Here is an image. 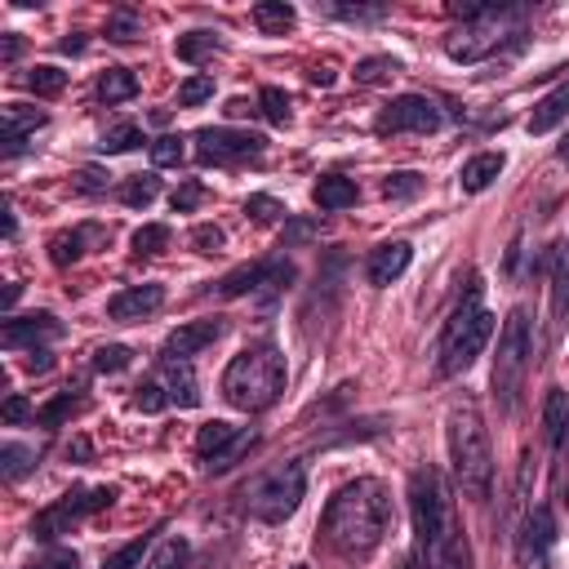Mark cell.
Segmentation results:
<instances>
[{"instance_id": "obj_20", "label": "cell", "mask_w": 569, "mask_h": 569, "mask_svg": "<svg viewBox=\"0 0 569 569\" xmlns=\"http://www.w3.org/2000/svg\"><path fill=\"white\" fill-rule=\"evenodd\" d=\"M103 227H76V231H63V236H54L50 241V258L59 263V267H67V263H76L80 254H85V245H93V241H103Z\"/></svg>"}, {"instance_id": "obj_31", "label": "cell", "mask_w": 569, "mask_h": 569, "mask_svg": "<svg viewBox=\"0 0 569 569\" xmlns=\"http://www.w3.org/2000/svg\"><path fill=\"white\" fill-rule=\"evenodd\" d=\"M156 192H161V178H156V174H138V178H129V182L121 187V201L138 210V205H152Z\"/></svg>"}, {"instance_id": "obj_6", "label": "cell", "mask_w": 569, "mask_h": 569, "mask_svg": "<svg viewBox=\"0 0 569 569\" xmlns=\"http://www.w3.org/2000/svg\"><path fill=\"white\" fill-rule=\"evenodd\" d=\"M530 352H534V334H530V312L526 307H511L503 334H498V356H494V401L503 409H516L520 383H526V369H530Z\"/></svg>"}, {"instance_id": "obj_29", "label": "cell", "mask_w": 569, "mask_h": 569, "mask_svg": "<svg viewBox=\"0 0 569 569\" xmlns=\"http://www.w3.org/2000/svg\"><path fill=\"white\" fill-rule=\"evenodd\" d=\"M569 427V392H560V388H552L547 392V401H543V432L556 441L560 432Z\"/></svg>"}, {"instance_id": "obj_61", "label": "cell", "mask_w": 569, "mask_h": 569, "mask_svg": "<svg viewBox=\"0 0 569 569\" xmlns=\"http://www.w3.org/2000/svg\"><path fill=\"white\" fill-rule=\"evenodd\" d=\"M560 161L569 165V134H565V142H560Z\"/></svg>"}, {"instance_id": "obj_35", "label": "cell", "mask_w": 569, "mask_h": 569, "mask_svg": "<svg viewBox=\"0 0 569 569\" xmlns=\"http://www.w3.org/2000/svg\"><path fill=\"white\" fill-rule=\"evenodd\" d=\"M165 245H169V227L165 223H148V227L134 231V250L138 254H161Z\"/></svg>"}, {"instance_id": "obj_33", "label": "cell", "mask_w": 569, "mask_h": 569, "mask_svg": "<svg viewBox=\"0 0 569 569\" xmlns=\"http://www.w3.org/2000/svg\"><path fill=\"white\" fill-rule=\"evenodd\" d=\"M187 556H192V547H187V539H165L156 547V556L148 560V569H182Z\"/></svg>"}, {"instance_id": "obj_38", "label": "cell", "mask_w": 569, "mask_h": 569, "mask_svg": "<svg viewBox=\"0 0 569 569\" xmlns=\"http://www.w3.org/2000/svg\"><path fill=\"white\" fill-rule=\"evenodd\" d=\"M205 99H214V76H192L178 85V108H197Z\"/></svg>"}, {"instance_id": "obj_55", "label": "cell", "mask_w": 569, "mask_h": 569, "mask_svg": "<svg viewBox=\"0 0 569 569\" xmlns=\"http://www.w3.org/2000/svg\"><path fill=\"white\" fill-rule=\"evenodd\" d=\"M316 231H320L316 223H294L290 227V241H307V236H316Z\"/></svg>"}, {"instance_id": "obj_39", "label": "cell", "mask_w": 569, "mask_h": 569, "mask_svg": "<svg viewBox=\"0 0 569 569\" xmlns=\"http://www.w3.org/2000/svg\"><path fill=\"white\" fill-rule=\"evenodd\" d=\"M27 85L40 93V99H54V93H63V85H67V72H59V67H36V72L27 76Z\"/></svg>"}, {"instance_id": "obj_30", "label": "cell", "mask_w": 569, "mask_h": 569, "mask_svg": "<svg viewBox=\"0 0 569 569\" xmlns=\"http://www.w3.org/2000/svg\"><path fill=\"white\" fill-rule=\"evenodd\" d=\"M142 129L138 125H116V129H108L103 134V142H99V152H108V156H121V152H134V148H142Z\"/></svg>"}, {"instance_id": "obj_13", "label": "cell", "mask_w": 569, "mask_h": 569, "mask_svg": "<svg viewBox=\"0 0 569 569\" xmlns=\"http://www.w3.org/2000/svg\"><path fill=\"white\" fill-rule=\"evenodd\" d=\"M59 334H63L59 316H50V312H31V316H14V320H5V329H0V343H5L10 352H18V347L50 343V339H59Z\"/></svg>"}, {"instance_id": "obj_44", "label": "cell", "mask_w": 569, "mask_h": 569, "mask_svg": "<svg viewBox=\"0 0 569 569\" xmlns=\"http://www.w3.org/2000/svg\"><path fill=\"white\" fill-rule=\"evenodd\" d=\"M201 201H205V187H201V182H182V187H178V192L169 197V205H174V214H192V210H197Z\"/></svg>"}, {"instance_id": "obj_59", "label": "cell", "mask_w": 569, "mask_h": 569, "mask_svg": "<svg viewBox=\"0 0 569 569\" xmlns=\"http://www.w3.org/2000/svg\"><path fill=\"white\" fill-rule=\"evenodd\" d=\"M67 454H72V458H89V441H72Z\"/></svg>"}, {"instance_id": "obj_8", "label": "cell", "mask_w": 569, "mask_h": 569, "mask_svg": "<svg viewBox=\"0 0 569 569\" xmlns=\"http://www.w3.org/2000/svg\"><path fill=\"white\" fill-rule=\"evenodd\" d=\"M511 36H520V10H516V5H494L490 14L463 23V27L450 36L445 50H450L454 63H481V59H490L494 50H503Z\"/></svg>"}, {"instance_id": "obj_26", "label": "cell", "mask_w": 569, "mask_h": 569, "mask_svg": "<svg viewBox=\"0 0 569 569\" xmlns=\"http://www.w3.org/2000/svg\"><path fill=\"white\" fill-rule=\"evenodd\" d=\"M254 23L267 36H284L294 27V5H284V0H263V5H254Z\"/></svg>"}, {"instance_id": "obj_32", "label": "cell", "mask_w": 569, "mask_h": 569, "mask_svg": "<svg viewBox=\"0 0 569 569\" xmlns=\"http://www.w3.org/2000/svg\"><path fill=\"white\" fill-rule=\"evenodd\" d=\"M432 569H471V552H467L463 530H454V534H450V543L441 547V556L432 560Z\"/></svg>"}, {"instance_id": "obj_53", "label": "cell", "mask_w": 569, "mask_h": 569, "mask_svg": "<svg viewBox=\"0 0 569 569\" xmlns=\"http://www.w3.org/2000/svg\"><path fill=\"white\" fill-rule=\"evenodd\" d=\"M80 187H85V192H103L108 182H103V174H99V169H85V174H80Z\"/></svg>"}, {"instance_id": "obj_58", "label": "cell", "mask_w": 569, "mask_h": 569, "mask_svg": "<svg viewBox=\"0 0 569 569\" xmlns=\"http://www.w3.org/2000/svg\"><path fill=\"white\" fill-rule=\"evenodd\" d=\"M54 361H50V352H31V369H50Z\"/></svg>"}, {"instance_id": "obj_46", "label": "cell", "mask_w": 569, "mask_h": 569, "mask_svg": "<svg viewBox=\"0 0 569 569\" xmlns=\"http://www.w3.org/2000/svg\"><path fill=\"white\" fill-rule=\"evenodd\" d=\"M245 214H250L254 223H276V218L284 214V205L271 201V197H250V201H245Z\"/></svg>"}, {"instance_id": "obj_9", "label": "cell", "mask_w": 569, "mask_h": 569, "mask_svg": "<svg viewBox=\"0 0 569 569\" xmlns=\"http://www.w3.org/2000/svg\"><path fill=\"white\" fill-rule=\"evenodd\" d=\"M116 494L103 485V490H85V494H67V498H59L54 507H45L36 520H31V534L36 539H59V534H67L76 520H85V516H93V511H103L108 503H112Z\"/></svg>"}, {"instance_id": "obj_21", "label": "cell", "mask_w": 569, "mask_h": 569, "mask_svg": "<svg viewBox=\"0 0 569 569\" xmlns=\"http://www.w3.org/2000/svg\"><path fill=\"white\" fill-rule=\"evenodd\" d=\"M356 182L352 178H343V174H325L320 182H316V192H312V201L320 205V210H347V205H356Z\"/></svg>"}, {"instance_id": "obj_7", "label": "cell", "mask_w": 569, "mask_h": 569, "mask_svg": "<svg viewBox=\"0 0 569 569\" xmlns=\"http://www.w3.org/2000/svg\"><path fill=\"white\" fill-rule=\"evenodd\" d=\"M303 494H307V471H303V463H280V467L263 471V477L245 490V507H250V516L267 520V526H280L284 516L299 511Z\"/></svg>"}, {"instance_id": "obj_5", "label": "cell", "mask_w": 569, "mask_h": 569, "mask_svg": "<svg viewBox=\"0 0 569 569\" xmlns=\"http://www.w3.org/2000/svg\"><path fill=\"white\" fill-rule=\"evenodd\" d=\"M494 334V316L481 307V284L471 280L467 299L454 307V316L445 320V334H441V374L454 378L463 369H471V361H477L485 352Z\"/></svg>"}, {"instance_id": "obj_36", "label": "cell", "mask_w": 569, "mask_h": 569, "mask_svg": "<svg viewBox=\"0 0 569 569\" xmlns=\"http://www.w3.org/2000/svg\"><path fill=\"white\" fill-rule=\"evenodd\" d=\"M258 103H263V116H267L271 125H290V93H284V89L267 85Z\"/></svg>"}, {"instance_id": "obj_56", "label": "cell", "mask_w": 569, "mask_h": 569, "mask_svg": "<svg viewBox=\"0 0 569 569\" xmlns=\"http://www.w3.org/2000/svg\"><path fill=\"white\" fill-rule=\"evenodd\" d=\"M250 112H254V108H250L245 99H231V103H227V116H250Z\"/></svg>"}, {"instance_id": "obj_1", "label": "cell", "mask_w": 569, "mask_h": 569, "mask_svg": "<svg viewBox=\"0 0 569 569\" xmlns=\"http://www.w3.org/2000/svg\"><path fill=\"white\" fill-rule=\"evenodd\" d=\"M392 530V494L383 481L361 477L352 485H343L325 507L320 534L339 556H369Z\"/></svg>"}, {"instance_id": "obj_49", "label": "cell", "mask_w": 569, "mask_h": 569, "mask_svg": "<svg viewBox=\"0 0 569 569\" xmlns=\"http://www.w3.org/2000/svg\"><path fill=\"white\" fill-rule=\"evenodd\" d=\"M138 31H142V27H138V18H134L129 10H121V14L112 18V27H108V36H112V40H121V45L138 40Z\"/></svg>"}, {"instance_id": "obj_2", "label": "cell", "mask_w": 569, "mask_h": 569, "mask_svg": "<svg viewBox=\"0 0 569 569\" xmlns=\"http://www.w3.org/2000/svg\"><path fill=\"white\" fill-rule=\"evenodd\" d=\"M450 463H454V477H458L467 498H490L494 450H490V432H485L477 405L450 409Z\"/></svg>"}, {"instance_id": "obj_3", "label": "cell", "mask_w": 569, "mask_h": 569, "mask_svg": "<svg viewBox=\"0 0 569 569\" xmlns=\"http://www.w3.org/2000/svg\"><path fill=\"white\" fill-rule=\"evenodd\" d=\"M284 392V361L276 347H250L241 352L227 374H223V396L236 405V409H245V414H258L267 405H276Z\"/></svg>"}, {"instance_id": "obj_57", "label": "cell", "mask_w": 569, "mask_h": 569, "mask_svg": "<svg viewBox=\"0 0 569 569\" xmlns=\"http://www.w3.org/2000/svg\"><path fill=\"white\" fill-rule=\"evenodd\" d=\"M556 454H560V463H569V427H565V432L556 437Z\"/></svg>"}, {"instance_id": "obj_19", "label": "cell", "mask_w": 569, "mask_h": 569, "mask_svg": "<svg viewBox=\"0 0 569 569\" xmlns=\"http://www.w3.org/2000/svg\"><path fill=\"white\" fill-rule=\"evenodd\" d=\"M45 125V112L36 108H5V156H18L27 134H36Z\"/></svg>"}, {"instance_id": "obj_14", "label": "cell", "mask_w": 569, "mask_h": 569, "mask_svg": "<svg viewBox=\"0 0 569 569\" xmlns=\"http://www.w3.org/2000/svg\"><path fill=\"white\" fill-rule=\"evenodd\" d=\"M227 334V325L214 316V320H192V325H182V329H174L169 334V343H165V356H178V361H187V356H197L201 347H210V343H218Z\"/></svg>"}, {"instance_id": "obj_62", "label": "cell", "mask_w": 569, "mask_h": 569, "mask_svg": "<svg viewBox=\"0 0 569 569\" xmlns=\"http://www.w3.org/2000/svg\"><path fill=\"white\" fill-rule=\"evenodd\" d=\"M299 569H307V565H299Z\"/></svg>"}, {"instance_id": "obj_60", "label": "cell", "mask_w": 569, "mask_h": 569, "mask_svg": "<svg viewBox=\"0 0 569 569\" xmlns=\"http://www.w3.org/2000/svg\"><path fill=\"white\" fill-rule=\"evenodd\" d=\"M80 50H85V40H76V36H72V40H63V54H80Z\"/></svg>"}, {"instance_id": "obj_11", "label": "cell", "mask_w": 569, "mask_h": 569, "mask_svg": "<svg viewBox=\"0 0 569 569\" xmlns=\"http://www.w3.org/2000/svg\"><path fill=\"white\" fill-rule=\"evenodd\" d=\"M263 152V134H245V129H201L197 134V156L201 161H250Z\"/></svg>"}, {"instance_id": "obj_50", "label": "cell", "mask_w": 569, "mask_h": 569, "mask_svg": "<svg viewBox=\"0 0 569 569\" xmlns=\"http://www.w3.org/2000/svg\"><path fill=\"white\" fill-rule=\"evenodd\" d=\"M76 409H80V401H72V396H59L54 405H45L36 418H40V422H63V418H67V414H76Z\"/></svg>"}, {"instance_id": "obj_48", "label": "cell", "mask_w": 569, "mask_h": 569, "mask_svg": "<svg viewBox=\"0 0 569 569\" xmlns=\"http://www.w3.org/2000/svg\"><path fill=\"white\" fill-rule=\"evenodd\" d=\"M223 241H227V236H223V227H210V223L192 231V245H197L201 254H218V250H223Z\"/></svg>"}, {"instance_id": "obj_12", "label": "cell", "mask_w": 569, "mask_h": 569, "mask_svg": "<svg viewBox=\"0 0 569 569\" xmlns=\"http://www.w3.org/2000/svg\"><path fill=\"white\" fill-rule=\"evenodd\" d=\"M284 280H294V267L290 263H250L241 271H231L218 280V294L223 299H241L250 290H258V284H271V290H280Z\"/></svg>"}, {"instance_id": "obj_47", "label": "cell", "mask_w": 569, "mask_h": 569, "mask_svg": "<svg viewBox=\"0 0 569 569\" xmlns=\"http://www.w3.org/2000/svg\"><path fill=\"white\" fill-rule=\"evenodd\" d=\"M152 161H156V165H178V161H182V138H174V134L156 138V142H152Z\"/></svg>"}, {"instance_id": "obj_22", "label": "cell", "mask_w": 569, "mask_h": 569, "mask_svg": "<svg viewBox=\"0 0 569 569\" xmlns=\"http://www.w3.org/2000/svg\"><path fill=\"white\" fill-rule=\"evenodd\" d=\"M498 174H503V152H481V156H471L463 165L458 182H463V192H485Z\"/></svg>"}, {"instance_id": "obj_42", "label": "cell", "mask_w": 569, "mask_h": 569, "mask_svg": "<svg viewBox=\"0 0 569 569\" xmlns=\"http://www.w3.org/2000/svg\"><path fill=\"white\" fill-rule=\"evenodd\" d=\"M254 445H258V437H254V432H241V437H236V441H231V445H227V450H223V454L210 463V471H227L236 458H241V454H250Z\"/></svg>"}, {"instance_id": "obj_54", "label": "cell", "mask_w": 569, "mask_h": 569, "mask_svg": "<svg viewBox=\"0 0 569 569\" xmlns=\"http://www.w3.org/2000/svg\"><path fill=\"white\" fill-rule=\"evenodd\" d=\"M312 85H334V67H329V63L312 67Z\"/></svg>"}, {"instance_id": "obj_16", "label": "cell", "mask_w": 569, "mask_h": 569, "mask_svg": "<svg viewBox=\"0 0 569 569\" xmlns=\"http://www.w3.org/2000/svg\"><path fill=\"white\" fill-rule=\"evenodd\" d=\"M161 388L169 392V405H178V409H192V405H201V392H197V374H192V361L165 356V361H161Z\"/></svg>"}, {"instance_id": "obj_4", "label": "cell", "mask_w": 569, "mask_h": 569, "mask_svg": "<svg viewBox=\"0 0 569 569\" xmlns=\"http://www.w3.org/2000/svg\"><path fill=\"white\" fill-rule=\"evenodd\" d=\"M409 511H414V539H418V552H422L427 560H437L441 547L450 543V534L458 530V526H454V507H450L445 477H441L437 467L414 471V481H409Z\"/></svg>"}, {"instance_id": "obj_27", "label": "cell", "mask_w": 569, "mask_h": 569, "mask_svg": "<svg viewBox=\"0 0 569 569\" xmlns=\"http://www.w3.org/2000/svg\"><path fill=\"white\" fill-rule=\"evenodd\" d=\"M134 93H138L134 72H125V67H108V72L99 76V99H103V103H125V99H134Z\"/></svg>"}, {"instance_id": "obj_34", "label": "cell", "mask_w": 569, "mask_h": 569, "mask_svg": "<svg viewBox=\"0 0 569 569\" xmlns=\"http://www.w3.org/2000/svg\"><path fill=\"white\" fill-rule=\"evenodd\" d=\"M396 72H401L396 59H365V63H356V80L361 85H388Z\"/></svg>"}, {"instance_id": "obj_41", "label": "cell", "mask_w": 569, "mask_h": 569, "mask_svg": "<svg viewBox=\"0 0 569 569\" xmlns=\"http://www.w3.org/2000/svg\"><path fill=\"white\" fill-rule=\"evenodd\" d=\"M422 192V178L418 174H392L388 182H383V197L388 201H409V197H418Z\"/></svg>"}, {"instance_id": "obj_25", "label": "cell", "mask_w": 569, "mask_h": 569, "mask_svg": "<svg viewBox=\"0 0 569 569\" xmlns=\"http://www.w3.org/2000/svg\"><path fill=\"white\" fill-rule=\"evenodd\" d=\"M236 437H241V427H231V422L214 418V422H205L201 432H197V454H201V458H218Z\"/></svg>"}, {"instance_id": "obj_23", "label": "cell", "mask_w": 569, "mask_h": 569, "mask_svg": "<svg viewBox=\"0 0 569 569\" xmlns=\"http://www.w3.org/2000/svg\"><path fill=\"white\" fill-rule=\"evenodd\" d=\"M565 312H569V241L556 250V267H552V329L556 334L565 325Z\"/></svg>"}, {"instance_id": "obj_17", "label": "cell", "mask_w": 569, "mask_h": 569, "mask_svg": "<svg viewBox=\"0 0 569 569\" xmlns=\"http://www.w3.org/2000/svg\"><path fill=\"white\" fill-rule=\"evenodd\" d=\"M161 303H165L161 284H134V290H121V294L108 303V316H112V320H142V316H152Z\"/></svg>"}, {"instance_id": "obj_51", "label": "cell", "mask_w": 569, "mask_h": 569, "mask_svg": "<svg viewBox=\"0 0 569 569\" xmlns=\"http://www.w3.org/2000/svg\"><path fill=\"white\" fill-rule=\"evenodd\" d=\"M31 569H80V560H76V552H50L45 560H36Z\"/></svg>"}, {"instance_id": "obj_43", "label": "cell", "mask_w": 569, "mask_h": 569, "mask_svg": "<svg viewBox=\"0 0 569 569\" xmlns=\"http://www.w3.org/2000/svg\"><path fill=\"white\" fill-rule=\"evenodd\" d=\"M31 458H36V454H31L27 445H5V450H0V463H5V477H10V481L23 477V471L31 467Z\"/></svg>"}, {"instance_id": "obj_15", "label": "cell", "mask_w": 569, "mask_h": 569, "mask_svg": "<svg viewBox=\"0 0 569 569\" xmlns=\"http://www.w3.org/2000/svg\"><path fill=\"white\" fill-rule=\"evenodd\" d=\"M552 543H556V520H552V511H547V507H534V511L526 516V526H520V543H516L520 565L539 560Z\"/></svg>"}, {"instance_id": "obj_52", "label": "cell", "mask_w": 569, "mask_h": 569, "mask_svg": "<svg viewBox=\"0 0 569 569\" xmlns=\"http://www.w3.org/2000/svg\"><path fill=\"white\" fill-rule=\"evenodd\" d=\"M27 414H31V405H27L23 396H10V401H5V422H23Z\"/></svg>"}, {"instance_id": "obj_40", "label": "cell", "mask_w": 569, "mask_h": 569, "mask_svg": "<svg viewBox=\"0 0 569 569\" xmlns=\"http://www.w3.org/2000/svg\"><path fill=\"white\" fill-rule=\"evenodd\" d=\"M129 347H121V343H112V347H99L93 352V369L99 374H121V369H129Z\"/></svg>"}, {"instance_id": "obj_37", "label": "cell", "mask_w": 569, "mask_h": 569, "mask_svg": "<svg viewBox=\"0 0 569 569\" xmlns=\"http://www.w3.org/2000/svg\"><path fill=\"white\" fill-rule=\"evenodd\" d=\"M148 547H152V534H142V539L125 543L116 556H108V565H103V569H138V565H142V556H148Z\"/></svg>"}, {"instance_id": "obj_10", "label": "cell", "mask_w": 569, "mask_h": 569, "mask_svg": "<svg viewBox=\"0 0 569 569\" xmlns=\"http://www.w3.org/2000/svg\"><path fill=\"white\" fill-rule=\"evenodd\" d=\"M378 134H437L445 125L441 108L422 93H405V99H392L383 112H378Z\"/></svg>"}, {"instance_id": "obj_18", "label": "cell", "mask_w": 569, "mask_h": 569, "mask_svg": "<svg viewBox=\"0 0 569 569\" xmlns=\"http://www.w3.org/2000/svg\"><path fill=\"white\" fill-rule=\"evenodd\" d=\"M409 258H414V250L405 245V241H392V245H378L374 254H369V284H392L405 267H409Z\"/></svg>"}, {"instance_id": "obj_24", "label": "cell", "mask_w": 569, "mask_h": 569, "mask_svg": "<svg viewBox=\"0 0 569 569\" xmlns=\"http://www.w3.org/2000/svg\"><path fill=\"white\" fill-rule=\"evenodd\" d=\"M565 116H569V80H565L560 89H552L547 99L534 108V116H530V134H547V129H556Z\"/></svg>"}, {"instance_id": "obj_45", "label": "cell", "mask_w": 569, "mask_h": 569, "mask_svg": "<svg viewBox=\"0 0 569 569\" xmlns=\"http://www.w3.org/2000/svg\"><path fill=\"white\" fill-rule=\"evenodd\" d=\"M134 405H138L142 414H156V409H165V405H169V392H165L161 383H142V388H138V396H134Z\"/></svg>"}, {"instance_id": "obj_28", "label": "cell", "mask_w": 569, "mask_h": 569, "mask_svg": "<svg viewBox=\"0 0 569 569\" xmlns=\"http://www.w3.org/2000/svg\"><path fill=\"white\" fill-rule=\"evenodd\" d=\"M214 50H223V40L214 31H187V36H178V59L182 63H201Z\"/></svg>"}]
</instances>
